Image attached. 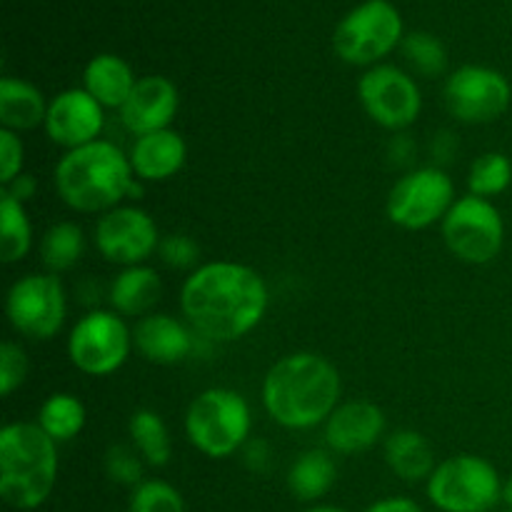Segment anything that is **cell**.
I'll return each mask as SVG.
<instances>
[{
    "mask_svg": "<svg viewBox=\"0 0 512 512\" xmlns=\"http://www.w3.org/2000/svg\"><path fill=\"white\" fill-rule=\"evenodd\" d=\"M25 163V148L20 133L0 128V183L8 185L10 180L18 178Z\"/></svg>",
    "mask_w": 512,
    "mask_h": 512,
    "instance_id": "35",
    "label": "cell"
},
{
    "mask_svg": "<svg viewBox=\"0 0 512 512\" xmlns=\"http://www.w3.org/2000/svg\"><path fill=\"white\" fill-rule=\"evenodd\" d=\"M160 298H163V280L150 265L120 268L108 288L110 310H115L120 318H145L155 313Z\"/></svg>",
    "mask_w": 512,
    "mask_h": 512,
    "instance_id": "20",
    "label": "cell"
},
{
    "mask_svg": "<svg viewBox=\"0 0 512 512\" xmlns=\"http://www.w3.org/2000/svg\"><path fill=\"white\" fill-rule=\"evenodd\" d=\"M5 315L18 335L48 343L63 330L68 318V293L58 275L28 273L8 288Z\"/></svg>",
    "mask_w": 512,
    "mask_h": 512,
    "instance_id": "10",
    "label": "cell"
},
{
    "mask_svg": "<svg viewBox=\"0 0 512 512\" xmlns=\"http://www.w3.org/2000/svg\"><path fill=\"white\" fill-rule=\"evenodd\" d=\"M443 243L460 263L488 265L503 253L505 220L493 200L463 195L440 223Z\"/></svg>",
    "mask_w": 512,
    "mask_h": 512,
    "instance_id": "8",
    "label": "cell"
},
{
    "mask_svg": "<svg viewBox=\"0 0 512 512\" xmlns=\"http://www.w3.org/2000/svg\"><path fill=\"white\" fill-rule=\"evenodd\" d=\"M203 335L195 333L188 320L168 313H150L133 328V348L153 365H178L198 355Z\"/></svg>",
    "mask_w": 512,
    "mask_h": 512,
    "instance_id": "16",
    "label": "cell"
},
{
    "mask_svg": "<svg viewBox=\"0 0 512 512\" xmlns=\"http://www.w3.org/2000/svg\"><path fill=\"white\" fill-rule=\"evenodd\" d=\"M135 78L133 68L125 58L115 53H98L88 60L83 70V88L103 105L105 110H120L133 93Z\"/></svg>",
    "mask_w": 512,
    "mask_h": 512,
    "instance_id": "21",
    "label": "cell"
},
{
    "mask_svg": "<svg viewBox=\"0 0 512 512\" xmlns=\"http://www.w3.org/2000/svg\"><path fill=\"white\" fill-rule=\"evenodd\" d=\"M455 200V183L445 168L423 165L395 180L385 200V213L390 223L415 233L443 223Z\"/></svg>",
    "mask_w": 512,
    "mask_h": 512,
    "instance_id": "9",
    "label": "cell"
},
{
    "mask_svg": "<svg viewBox=\"0 0 512 512\" xmlns=\"http://www.w3.org/2000/svg\"><path fill=\"white\" fill-rule=\"evenodd\" d=\"M253 410L233 388H208L190 400L185 410V435L198 453L225 460L240 453L250 440Z\"/></svg>",
    "mask_w": 512,
    "mask_h": 512,
    "instance_id": "5",
    "label": "cell"
},
{
    "mask_svg": "<svg viewBox=\"0 0 512 512\" xmlns=\"http://www.w3.org/2000/svg\"><path fill=\"white\" fill-rule=\"evenodd\" d=\"M270 308V290L255 268L235 260L203 263L180 288V313L213 343H235L253 333Z\"/></svg>",
    "mask_w": 512,
    "mask_h": 512,
    "instance_id": "1",
    "label": "cell"
},
{
    "mask_svg": "<svg viewBox=\"0 0 512 512\" xmlns=\"http://www.w3.org/2000/svg\"><path fill=\"white\" fill-rule=\"evenodd\" d=\"M388 158L395 168H408L415 158V140L408 133H395L388 143Z\"/></svg>",
    "mask_w": 512,
    "mask_h": 512,
    "instance_id": "38",
    "label": "cell"
},
{
    "mask_svg": "<svg viewBox=\"0 0 512 512\" xmlns=\"http://www.w3.org/2000/svg\"><path fill=\"white\" fill-rule=\"evenodd\" d=\"M338 463L328 450L310 448L293 460L288 470V490L300 503H318L333 490Z\"/></svg>",
    "mask_w": 512,
    "mask_h": 512,
    "instance_id": "24",
    "label": "cell"
},
{
    "mask_svg": "<svg viewBox=\"0 0 512 512\" xmlns=\"http://www.w3.org/2000/svg\"><path fill=\"white\" fill-rule=\"evenodd\" d=\"M105 125V108L85 88H68L48 103L45 133L50 143L65 150L83 148L100 140Z\"/></svg>",
    "mask_w": 512,
    "mask_h": 512,
    "instance_id": "15",
    "label": "cell"
},
{
    "mask_svg": "<svg viewBox=\"0 0 512 512\" xmlns=\"http://www.w3.org/2000/svg\"><path fill=\"white\" fill-rule=\"evenodd\" d=\"M455 153H458V138H455V133H450V130H438V133L433 135V143H430V158L435 160V165L443 168V165L453 163Z\"/></svg>",
    "mask_w": 512,
    "mask_h": 512,
    "instance_id": "37",
    "label": "cell"
},
{
    "mask_svg": "<svg viewBox=\"0 0 512 512\" xmlns=\"http://www.w3.org/2000/svg\"><path fill=\"white\" fill-rule=\"evenodd\" d=\"M503 485L490 460L460 453L435 465L425 493L440 512H493L503 503Z\"/></svg>",
    "mask_w": 512,
    "mask_h": 512,
    "instance_id": "6",
    "label": "cell"
},
{
    "mask_svg": "<svg viewBox=\"0 0 512 512\" xmlns=\"http://www.w3.org/2000/svg\"><path fill=\"white\" fill-rule=\"evenodd\" d=\"M503 503L508 505V510H512V478L505 480L503 485Z\"/></svg>",
    "mask_w": 512,
    "mask_h": 512,
    "instance_id": "41",
    "label": "cell"
},
{
    "mask_svg": "<svg viewBox=\"0 0 512 512\" xmlns=\"http://www.w3.org/2000/svg\"><path fill=\"white\" fill-rule=\"evenodd\" d=\"M28 373L30 360L23 345L15 340H5L0 345V395L10 398L28 380Z\"/></svg>",
    "mask_w": 512,
    "mask_h": 512,
    "instance_id": "33",
    "label": "cell"
},
{
    "mask_svg": "<svg viewBox=\"0 0 512 512\" xmlns=\"http://www.w3.org/2000/svg\"><path fill=\"white\" fill-rule=\"evenodd\" d=\"M128 512H185V500L165 480H143L130 493Z\"/></svg>",
    "mask_w": 512,
    "mask_h": 512,
    "instance_id": "31",
    "label": "cell"
},
{
    "mask_svg": "<svg viewBox=\"0 0 512 512\" xmlns=\"http://www.w3.org/2000/svg\"><path fill=\"white\" fill-rule=\"evenodd\" d=\"M443 98L455 120L465 125H488L510 110L512 85L500 70L468 63L448 75Z\"/></svg>",
    "mask_w": 512,
    "mask_h": 512,
    "instance_id": "13",
    "label": "cell"
},
{
    "mask_svg": "<svg viewBox=\"0 0 512 512\" xmlns=\"http://www.w3.org/2000/svg\"><path fill=\"white\" fill-rule=\"evenodd\" d=\"M343 380L328 358L310 350L283 355L265 373L260 400L275 425L313 430L328 423L340 405Z\"/></svg>",
    "mask_w": 512,
    "mask_h": 512,
    "instance_id": "2",
    "label": "cell"
},
{
    "mask_svg": "<svg viewBox=\"0 0 512 512\" xmlns=\"http://www.w3.org/2000/svg\"><path fill=\"white\" fill-rule=\"evenodd\" d=\"M365 115L390 133H405L423 113V93L413 75L398 65H373L358 80Z\"/></svg>",
    "mask_w": 512,
    "mask_h": 512,
    "instance_id": "12",
    "label": "cell"
},
{
    "mask_svg": "<svg viewBox=\"0 0 512 512\" xmlns=\"http://www.w3.org/2000/svg\"><path fill=\"white\" fill-rule=\"evenodd\" d=\"M3 193H8L10 198H15L18 203L25 205L35 198V193H38V180L30 173H20L18 178L10 180L8 185H3Z\"/></svg>",
    "mask_w": 512,
    "mask_h": 512,
    "instance_id": "39",
    "label": "cell"
},
{
    "mask_svg": "<svg viewBox=\"0 0 512 512\" xmlns=\"http://www.w3.org/2000/svg\"><path fill=\"white\" fill-rule=\"evenodd\" d=\"M503 512H512V510H503Z\"/></svg>",
    "mask_w": 512,
    "mask_h": 512,
    "instance_id": "43",
    "label": "cell"
},
{
    "mask_svg": "<svg viewBox=\"0 0 512 512\" xmlns=\"http://www.w3.org/2000/svg\"><path fill=\"white\" fill-rule=\"evenodd\" d=\"M180 110L178 85L165 75H145L138 78L133 93L120 108V123L135 138L158 130H168Z\"/></svg>",
    "mask_w": 512,
    "mask_h": 512,
    "instance_id": "17",
    "label": "cell"
},
{
    "mask_svg": "<svg viewBox=\"0 0 512 512\" xmlns=\"http://www.w3.org/2000/svg\"><path fill=\"white\" fill-rule=\"evenodd\" d=\"M305 512H348V510L335 508V505H313V508H308Z\"/></svg>",
    "mask_w": 512,
    "mask_h": 512,
    "instance_id": "42",
    "label": "cell"
},
{
    "mask_svg": "<svg viewBox=\"0 0 512 512\" xmlns=\"http://www.w3.org/2000/svg\"><path fill=\"white\" fill-rule=\"evenodd\" d=\"M403 53L410 68L423 78H440L448 68V50H445L443 40L433 33H425V30L405 35Z\"/></svg>",
    "mask_w": 512,
    "mask_h": 512,
    "instance_id": "30",
    "label": "cell"
},
{
    "mask_svg": "<svg viewBox=\"0 0 512 512\" xmlns=\"http://www.w3.org/2000/svg\"><path fill=\"white\" fill-rule=\"evenodd\" d=\"M325 428V443L335 455H358L375 448L385 435V413L370 400H348L335 408Z\"/></svg>",
    "mask_w": 512,
    "mask_h": 512,
    "instance_id": "18",
    "label": "cell"
},
{
    "mask_svg": "<svg viewBox=\"0 0 512 512\" xmlns=\"http://www.w3.org/2000/svg\"><path fill=\"white\" fill-rule=\"evenodd\" d=\"M363 512H423L415 500L400 498V495H393V498L375 500L373 505H368Z\"/></svg>",
    "mask_w": 512,
    "mask_h": 512,
    "instance_id": "40",
    "label": "cell"
},
{
    "mask_svg": "<svg viewBox=\"0 0 512 512\" xmlns=\"http://www.w3.org/2000/svg\"><path fill=\"white\" fill-rule=\"evenodd\" d=\"M240 453H243L245 468L258 475H265L270 470V465H273V450H270V445L265 440H248Z\"/></svg>",
    "mask_w": 512,
    "mask_h": 512,
    "instance_id": "36",
    "label": "cell"
},
{
    "mask_svg": "<svg viewBox=\"0 0 512 512\" xmlns=\"http://www.w3.org/2000/svg\"><path fill=\"white\" fill-rule=\"evenodd\" d=\"M133 348V330L115 310H90L68 335V358L75 370L105 378L123 368Z\"/></svg>",
    "mask_w": 512,
    "mask_h": 512,
    "instance_id": "11",
    "label": "cell"
},
{
    "mask_svg": "<svg viewBox=\"0 0 512 512\" xmlns=\"http://www.w3.org/2000/svg\"><path fill=\"white\" fill-rule=\"evenodd\" d=\"M158 255H160V260L168 265V268L188 270V268H193V265H198L200 245L195 243L190 235L173 233V235H165V238L160 240Z\"/></svg>",
    "mask_w": 512,
    "mask_h": 512,
    "instance_id": "34",
    "label": "cell"
},
{
    "mask_svg": "<svg viewBox=\"0 0 512 512\" xmlns=\"http://www.w3.org/2000/svg\"><path fill=\"white\" fill-rule=\"evenodd\" d=\"M95 248L108 263L120 268L145 265L160 248V233L153 215L138 205H118L95 223Z\"/></svg>",
    "mask_w": 512,
    "mask_h": 512,
    "instance_id": "14",
    "label": "cell"
},
{
    "mask_svg": "<svg viewBox=\"0 0 512 512\" xmlns=\"http://www.w3.org/2000/svg\"><path fill=\"white\" fill-rule=\"evenodd\" d=\"M135 173L130 158L110 140L65 150L53 170L58 198L83 215H103L128 200Z\"/></svg>",
    "mask_w": 512,
    "mask_h": 512,
    "instance_id": "3",
    "label": "cell"
},
{
    "mask_svg": "<svg viewBox=\"0 0 512 512\" xmlns=\"http://www.w3.org/2000/svg\"><path fill=\"white\" fill-rule=\"evenodd\" d=\"M105 475L110 483L125 485V488H138L145 475V460L140 458L133 445H113L105 453Z\"/></svg>",
    "mask_w": 512,
    "mask_h": 512,
    "instance_id": "32",
    "label": "cell"
},
{
    "mask_svg": "<svg viewBox=\"0 0 512 512\" xmlns=\"http://www.w3.org/2000/svg\"><path fill=\"white\" fill-rule=\"evenodd\" d=\"M33 250V223L23 203L0 190V260L20 263Z\"/></svg>",
    "mask_w": 512,
    "mask_h": 512,
    "instance_id": "28",
    "label": "cell"
},
{
    "mask_svg": "<svg viewBox=\"0 0 512 512\" xmlns=\"http://www.w3.org/2000/svg\"><path fill=\"white\" fill-rule=\"evenodd\" d=\"M88 420L83 400L73 393H53L43 400L35 423L48 433L55 443H70L78 438Z\"/></svg>",
    "mask_w": 512,
    "mask_h": 512,
    "instance_id": "26",
    "label": "cell"
},
{
    "mask_svg": "<svg viewBox=\"0 0 512 512\" xmlns=\"http://www.w3.org/2000/svg\"><path fill=\"white\" fill-rule=\"evenodd\" d=\"M512 185V160L505 153L490 150L478 155L468 170V190L470 195L493 200L503 195Z\"/></svg>",
    "mask_w": 512,
    "mask_h": 512,
    "instance_id": "29",
    "label": "cell"
},
{
    "mask_svg": "<svg viewBox=\"0 0 512 512\" xmlns=\"http://www.w3.org/2000/svg\"><path fill=\"white\" fill-rule=\"evenodd\" d=\"M85 253V233L73 220L53 223L40 240V260L53 275L68 273L80 263Z\"/></svg>",
    "mask_w": 512,
    "mask_h": 512,
    "instance_id": "27",
    "label": "cell"
},
{
    "mask_svg": "<svg viewBox=\"0 0 512 512\" xmlns=\"http://www.w3.org/2000/svg\"><path fill=\"white\" fill-rule=\"evenodd\" d=\"M48 103L38 85L25 78H0V128L25 133L45 125Z\"/></svg>",
    "mask_w": 512,
    "mask_h": 512,
    "instance_id": "22",
    "label": "cell"
},
{
    "mask_svg": "<svg viewBox=\"0 0 512 512\" xmlns=\"http://www.w3.org/2000/svg\"><path fill=\"white\" fill-rule=\"evenodd\" d=\"M128 158L135 178L143 183H165L188 163V143L178 130H158L135 138Z\"/></svg>",
    "mask_w": 512,
    "mask_h": 512,
    "instance_id": "19",
    "label": "cell"
},
{
    "mask_svg": "<svg viewBox=\"0 0 512 512\" xmlns=\"http://www.w3.org/2000/svg\"><path fill=\"white\" fill-rule=\"evenodd\" d=\"M58 443L38 423H8L0 430V498L30 512L48 503L58 483Z\"/></svg>",
    "mask_w": 512,
    "mask_h": 512,
    "instance_id": "4",
    "label": "cell"
},
{
    "mask_svg": "<svg viewBox=\"0 0 512 512\" xmlns=\"http://www.w3.org/2000/svg\"><path fill=\"white\" fill-rule=\"evenodd\" d=\"M128 435L148 468H165L173 458V440L165 420L155 410L140 408L130 415Z\"/></svg>",
    "mask_w": 512,
    "mask_h": 512,
    "instance_id": "25",
    "label": "cell"
},
{
    "mask_svg": "<svg viewBox=\"0 0 512 512\" xmlns=\"http://www.w3.org/2000/svg\"><path fill=\"white\" fill-rule=\"evenodd\" d=\"M403 40L405 23L400 10L390 0H365L335 25L333 50L343 63L373 68Z\"/></svg>",
    "mask_w": 512,
    "mask_h": 512,
    "instance_id": "7",
    "label": "cell"
},
{
    "mask_svg": "<svg viewBox=\"0 0 512 512\" xmlns=\"http://www.w3.org/2000/svg\"><path fill=\"white\" fill-rule=\"evenodd\" d=\"M385 463L390 473L400 478L403 483H420L433 475L435 470V453L430 440L418 430H395L385 438L383 445Z\"/></svg>",
    "mask_w": 512,
    "mask_h": 512,
    "instance_id": "23",
    "label": "cell"
}]
</instances>
